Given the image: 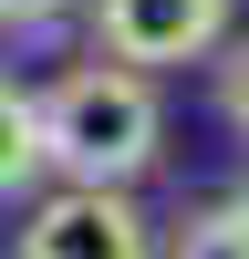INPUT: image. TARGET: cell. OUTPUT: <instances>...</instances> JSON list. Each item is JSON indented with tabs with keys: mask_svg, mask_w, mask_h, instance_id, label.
I'll return each instance as SVG.
<instances>
[{
	"mask_svg": "<svg viewBox=\"0 0 249 259\" xmlns=\"http://www.w3.org/2000/svg\"><path fill=\"white\" fill-rule=\"evenodd\" d=\"M31 124H42V166L62 187H135L166 156V94H156V73H135L114 52L52 73L31 94Z\"/></svg>",
	"mask_w": 249,
	"mask_h": 259,
	"instance_id": "6da1fadb",
	"label": "cell"
},
{
	"mask_svg": "<svg viewBox=\"0 0 249 259\" xmlns=\"http://www.w3.org/2000/svg\"><path fill=\"white\" fill-rule=\"evenodd\" d=\"M218 114L249 135V31H239V41H218Z\"/></svg>",
	"mask_w": 249,
	"mask_h": 259,
	"instance_id": "8992f818",
	"label": "cell"
},
{
	"mask_svg": "<svg viewBox=\"0 0 249 259\" xmlns=\"http://www.w3.org/2000/svg\"><path fill=\"white\" fill-rule=\"evenodd\" d=\"M73 11H83V0H0V31H11V41L21 31H62Z\"/></svg>",
	"mask_w": 249,
	"mask_h": 259,
	"instance_id": "52a82bcc",
	"label": "cell"
},
{
	"mask_svg": "<svg viewBox=\"0 0 249 259\" xmlns=\"http://www.w3.org/2000/svg\"><path fill=\"white\" fill-rule=\"evenodd\" d=\"M31 177H42V124H31V94H21V83H0V197H21Z\"/></svg>",
	"mask_w": 249,
	"mask_h": 259,
	"instance_id": "277c9868",
	"label": "cell"
},
{
	"mask_svg": "<svg viewBox=\"0 0 249 259\" xmlns=\"http://www.w3.org/2000/svg\"><path fill=\"white\" fill-rule=\"evenodd\" d=\"M21 259H156V218L135 207V187H62L31 197L21 218Z\"/></svg>",
	"mask_w": 249,
	"mask_h": 259,
	"instance_id": "7a4b0ae2",
	"label": "cell"
},
{
	"mask_svg": "<svg viewBox=\"0 0 249 259\" xmlns=\"http://www.w3.org/2000/svg\"><path fill=\"white\" fill-rule=\"evenodd\" d=\"M83 21H94V52L135 62V73H177L228 41L239 0H83Z\"/></svg>",
	"mask_w": 249,
	"mask_h": 259,
	"instance_id": "3957f363",
	"label": "cell"
},
{
	"mask_svg": "<svg viewBox=\"0 0 249 259\" xmlns=\"http://www.w3.org/2000/svg\"><path fill=\"white\" fill-rule=\"evenodd\" d=\"M239 207H249V187H239Z\"/></svg>",
	"mask_w": 249,
	"mask_h": 259,
	"instance_id": "ba28073f",
	"label": "cell"
},
{
	"mask_svg": "<svg viewBox=\"0 0 249 259\" xmlns=\"http://www.w3.org/2000/svg\"><path fill=\"white\" fill-rule=\"evenodd\" d=\"M166 259H249V207H239V197L197 207V218L166 239Z\"/></svg>",
	"mask_w": 249,
	"mask_h": 259,
	"instance_id": "5b68a950",
	"label": "cell"
}]
</instances>
